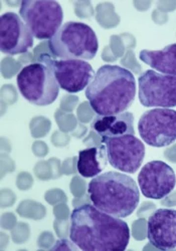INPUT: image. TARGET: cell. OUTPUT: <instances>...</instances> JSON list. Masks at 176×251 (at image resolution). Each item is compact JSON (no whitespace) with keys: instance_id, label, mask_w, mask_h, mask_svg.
<instances>
[{"instance_id":"6da1fadb","label":"cell","mask_w":176,"mask_h":251,"mask_svg":"<svg viewBox=\"0 0 176 251\" xmlns=\"http://www.w3.org/2000/svg\"><path fill=\"white\" fill-rule=\"evenodd\" d=\"M70 238L84 251H124L130 241V229L121 218L85 204L72 211Z\"/></svg>"},{"instance_id":"7a4b0ae2","label":"cell","mask_w":176,"mask_h":251,"mask_svg":"<svg viewBox=\"0 0 176 251\" xmlns=\"http://www.w3.org/2000/svg\"><path fill=\"white\" fill-rule=\"evenodd\" d=\"M85 94L97 115H118L126 112L133 103L136 79L125 68L105 65L97 71Z\"/></svg>"},{"instance_id":"3957f363","label":"cell","mask_w":176,"mask_h":251,"mask_svg":"<svg viewBox=\"0 0 176 251\" xmlns=\"http://www.w3.org/2000/svg\"><path fill=\"white\" fill-rule=\"evenodd\" d=\"M88 194L99 210L118 218L130 216L140 201V190L135 180L116 171L94 177L88 185Z\"/></svg>"},{"instance_id":"277c9868","label":"cell","mask_w":176,"mask_h":251,"mask_svg":"<svg viewBox=\"0 0 176 251\" xmlns=\"http://www.w3.org/2000/svg\"><path fill=\"white\" fill-rule=\"evenodd\" d=\"M49 49L54 57L60 59H93L99 50L96 32L83 23L63 24L49 40Z\"/></svg>"},{"instance_id":"5b68a950","label":"cell","mask_w":176,"mask_h":251,"mask_svg":"<svg viewBox=\"0 0 176 251\" xmlns=\"http://www.w3.org/2000/svg\"><path fill=\"white\" fill-rule=\"evenodd\" d=\"M16 81L21 96L35 106L52 104L59 94L60 88L53 71L39 61L21 70Z\"/></svg>"},{"instance_id":"8992f818","label":"cell","mask_w":176,"mask_h":251,"mask_svg":"<svg viewBox=\"0 0 176 251\" xmlns=\"http://www.w3.org/2000/svg\"><path fill=\"white\" fill-rule=\"evenodd\" d=\"M19 16L34 38L50 40L62 25L63 11L58 1L24 0L20 3Z\"/></svg>"},{"instance_id":"52a82bcc","label":"cell","mask_w":176,"mask_h":251,"mask_svg":"<svg viewBox=\"0 0 176 251\" xmlns=\"http://www.w3.org/2000/svg\"><path fill=\"white\" fill-rule=\"evenodd\" d=\"M38 61L53 71L59 88L70 94L87 89L96 75L89 62L82 59H60L43 53Z\"/></svg>"},{"instance_id":"ba28073f","label":"cell","mask_w":176,"mask_h":251,"mask_svg":"<svg viewBox=\"0 0 176 251\" xmlns=\"http://www.w3.org/2000/svg\"><path fill=\"white\" fill-rule=\"evenodd\" d=\"M138 98L146 108L176 107V76L145 71L138 77Z\"/></svg>"},{"instance_id":"9c48e42d","label":"cell","mask_w":176,"mask_h":251,"mask_svg":"<svg viewBox=\"0 0 176 251\" xmlns=\"http://www.w3.org/2000/svg\"><path fill=\"white\" fill-rule=\"evenodd\" d=\"M138 132L151 147H167L176 141V111L155 108L145 112L138 122Z\"/></svg>"},{"instance_id":"30bf717a","label":"cell","mask_w":176,"mask_h":251,"mask_svg":"<svg viewBox=\"0 0 176 251\" xmlns=\"http://www.w3.org/2000/svg\"><path fill=\"white\" fill-rule=\"evenodd\" d=\"M106 146L109 164L120 172L134 174L145 157V146L134 135L102 139Z\"/></svg>"},{"instance_id":"8fae6325","label":"cell","mask_w":176,"mask_h":251,"mask_svg":"<svg viewBox=\"0 0 176 251\" xmlns=\"http://www.w3.org/2000/svg\"><path fill=\"white\" fill-rule=\"evenodd\" d=\"M141 193L149 199L160 200L168 196L176 185V175L163 161H151L144 165L138 175Z\"/></svg>"},{"instance_id":"7c38bea8","label":"cell","mask_w":176,"mask_h":251,"mask_svg":"<svg viewBox=\"0 0 176 251\" xmlns=\"http://www.w3.org/2000/svg\"><path fill=\"white\" fill-rule=\"evenodd\" d=\"M33 47V35L19 15L6 12L0 18V49L9 55L25 53Z\"/></svg>"},{"instance_id":"4fadbf2b","label":"cell","mask_w":176,"mask_h":251,"mask_svg":"<svg viewBox=\"0 0 176 251\" xmlns=\"http://www.w3.org/2000/svg\"><path fill=\"white\" fill-rule=\"evenodd\" d=\"M147 237L156 249L168 251L176 248V210L157 209L147 222Z\"/></svg>"},{"instance_id":"5bb4252c","label":"cell","mask_w":176,"mask_h":251,"mask_svg":"<svg viewBox=\"0 0 176 251\" xmlns=\"http://www.w3.org/2000/svg\"><path fill=\"white\" fill-rule=\"evenodd\" d=\"M91 128L101 137V139L134 135V116L130 112L110 116L98 115L94 118Z\"/></svg>"},{"instance_id":"9a60e30c","label":"cell","mask_w":176,"mask_h":251,"mask_svg":"<svg viewBox=\"0 0 176 251\" xmlns=\"http://www.w3.org/2000/svg\"><path fill=\"white\" fill-rule=\"evenodd\" d=\"M108 163L106 146H95L79 152L77 170L84 178H94L104 171Z\"/></svg>"},{"instance_id":"2e32d148","label":"cell","mask_w":176,"mask_h":251,"mask_svg":"<svg viewBox=\"0 0 176 251\" xmlns=\"http://www.w3.org/2000/svg\"><path fill=\"white\" fill-rule=\"evenodd\" d=\"M139 58L160 74L176 76V44L169 45L161 50H143Z\"/></svg>"},{"instance_id":"e0dca14e","label":"cell","mask_w":176,"mask_h":251,"mask_svg":"<svg viewBox=\"0 0 176 251\" xmlns=\"http://www.w3.org/2000/svg\"><path fill=\"white\" fill-rule=\"evenodd\" d=\"M79 247L72 241L68 239L58 240L55 245L51 248V250H77Z\"/></svg>"}]
</instances>
